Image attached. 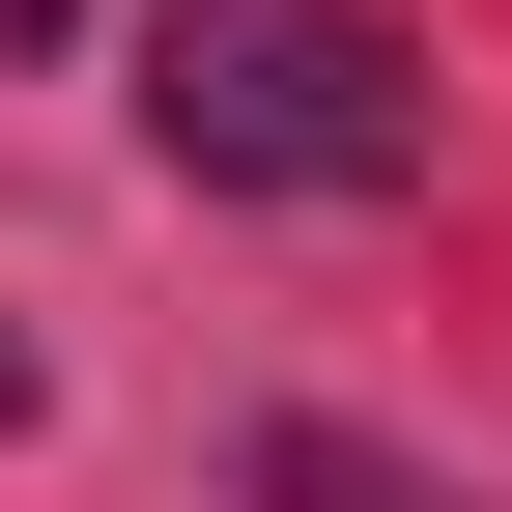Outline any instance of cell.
<instances>
[{
	"instance_id": "6da1fadb",
	"label": "cell",
	"mask_w": 512,
	"mask_h": 512,
	"mask_svg": "<svg viewBox=\"0 0 512 512\" xmlns=\"http://www.w3.org/2000/svg\"><path fill=\"white\" fill-rule=\"evenodd\" d=\"M143 114H171V171H228V200H399L427 171V57L370 29V0H171Z\"/></svg>"
},
{
	"instance_id": "7a4b0ae2",
	"label": "cell",
	"mask_w": 512,
	"mask_h": 512,
	"mask_svg": "<svg viewBox=\"0 0 512 512\" xmlns=\"http://www.w3.org/2000/svg\"><path fill=\"white\" fill-rule=\"evenodd\" d=\"M256 512H427L399 456H342V427H285V456H256Z\"/></svg>"
},
{
	"instance_id": "3957f363",
	"label": "cell",
	"mask_w": 512,
	"mask_h": 512,
	"mask_svg": "<svg viewBox=\"0 0 512 512\" xmlns=\"http://www.w3.org/2000/svg\"><path fill=\"white\" fill-rule=\"evenodd\" d=\"M57 29H86V0H0V57H57Z\"/></svg>"
},
{
	"instance_id": "277c9868",
	"label": "cell",
	"mask_w": 512,
	"mask_h": 512,
	"mask_svg": "<svg viewBox=\"0 0 512 512\" xmlns=\"http://www.w3.org/2000/svg\"><path fill=\"white\" fill-rule=\"evenodd\" d=\"M0 427H29V342H0Z\"/></svg>"
}]
</instances>
